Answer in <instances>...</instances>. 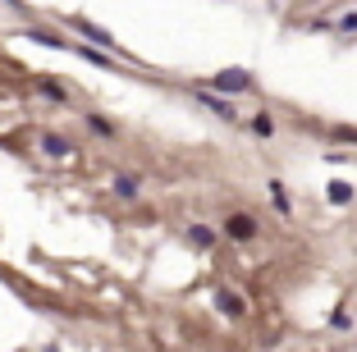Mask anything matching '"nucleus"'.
I'll return each mask as SVG.
<instances>
[{
	"instance_id": "14",
	"label": "nucleus",
	"mask_w": 357,
	"mask_h": 352,
	"mask_svg": "<svg viewBox=\"0 0 357 352\" xmlns=\"http://www.w3.org/2000/svg\"><path fill=\"white\" fill-rule=\"evenodd\" d=\"M78 55H83V60H92V64H110V55H105L101 46H96V51H92V46H83V51H78Z\"/></svg>"
},
{
	"instance_id": "9",
	"label": "nucleus",
	"mask_w": 357,
	"mask_h": 352,
	"mask_svg": "<svg viewBox=\"0 0 357 352\" xmlns=\"http://www.w3.org/2000/svg\"><path fill=\"white\" fill-rule=\"evenodd\" d=\"M87 128H92L96 137H115V124H110L105 114H87Z\"/></svg>"
},
{
	"instance_id": "11",
	"label": "nucleus",
	"mask_w": 357,
	"mask_h": 352,
	"mask_svg": "<svg viewBox=\"0 0 357 352\" xmlns=\"http://www.w3.org/2000/svg\"><path fill=\"white\" fill-rule=\"evenodd\" d=\"M197 96H202V105H211L215 114H225V119H234V105H225L220 96H206V92H197Z\"/></svg>"
},
{
	"instance_id": "16",
	"label": "nucleus",
	"mask_w": 357,
	"mask_h": 352,
	"mask_svg": "<svg viewBox=\"0 0 357 352\" xmlns=\"http://www.w3.org/2000/svg\"><path fill=\"white\" fill-rule=\"evenodd\" d=\"M339 28H344V32H357V14H344V19H339Z\"/></svg>"
},
{
	"instance_id": "12",
	"label": "nucleus",
	"mask_w": 357,
	"mask_h": 352,
	"mask_svg": "<svg viewBox=\"0 0 357 352\" xmlns=\"http://www.w3.org/2000/svg\"><path fill=\"white\" fill-rule=\"evenodd\" d=\"M252 133H257V137H271V133H275L271 114H257V119H252Z\"/></svg>"
},
{
	"instance_id": "1",
	"label": "nucleus",
	"mask_w": 357,
	"mask_h": 352,
	"mask_svg": "<svg viewBox=\"0 0 357 352\" xmlns=\"http://www.w3.org/2000/svg\"><path fill=\"white\" fill-rule=\"evenodd\" d=\"M211 87H220V92H248L252 87V73L248 69H220L211 78Z\"/></svg>"
},
{
	"instance_id": "3",
	"label": "nucleus",
	"mask_w": 357,
	"mask_h": 352,
	"mask_svg": "<svg viewBox=\"0 0 357 352\" xmlns=\"http://www.w3.org/2000/svg\"><path fill=\"white\" fill-rule=\"evenodd\" d=\"M215 311H220V316H243L248 302H243L234 289H215Z\"/></svg>"
},
{
	"instance_id": "8",
	"label": "nucleus",
	"mask_w": 357,
	"mask_h": 352,
	"mask_svg": "<svg viewBox=\"0 0 357 352\" xmlns=\"http://www.w3.org/2000/svg\"><path fill=\"white\" fill-rule=\"evenodd\" d=\"M188 243H192V247H202V252H206V247H215V234H211L206 224H192V229H188Z\"/></svg>"
},
{
	"instance_id": "13",
	"label": "nucleus",
	"mask_w": 357,
	"mask_h": 352,
	"mask_svg": "<svg viewBox=\"0 0 357 352\" xmlns=\"http://www.w3.org/2000/svg\"><path fill=\"white\" fill-rule=\"evenodd\" d=\"M271 197H275V211L289 215V192H284V183H271Z\"/></svg>"
},
{
	"instance_id": "15",
	"label": "nucleus",
	"mask_w": 357,
	"mask_h": 352,
	"mask_svg": "<svg viewBox=\"0 0 357 352\" xmlns=\"http://www.w3.org/2000/svg\"><path fill=\"white\" fill-rule=\"evenodd\" d=\"M330 325H335V330H353V316H348V311H335V316H330Z\"/></svg>"
},
{
	"instance_id": "4",
	"label": "nucleus",
	"mask_w": 357,
	"mask_h": 352,
	"mask_svg": "<svg viewBox=\"0 0 357 352\" xmlns=\"http://www.w3.org/2000/svg\"><path fill=\"white\" fill-rule=\"evenodd\" d=\"M42 151L55 155V160H64V155H74V142H69V137H60V133H42Z\"/></svg>"
},
{
	"instance_id": "5",
	"label": "nucleus",
	"mask_w": 357,
	"mask_h": 352,
	"mask_svg": "<svg viewBox=\"0 0 357 352\" xmlns=\"http://www.w3.org/2000/svg\"><path fill=\"white\" fill-rule=\"evenodd\" d=\"M74 28L83 32V37H87L92 46H101V51H110V46H115V37H110L105 28H96V23H74Z\"/></svg>"
},
{
	"instance_id": "2",
	"label": "nucleus",
	"mask_w": 357,
	"mask_h": 352,
	"mask_svg": "<svg viewBox=\"0 0 357 352\" xmlns=\"http://www.w3.org/2000/svg\"><path fill=\"white\" fill-rule=\"evenodd\" d=\"M225 234H229L234 243H252L257 238V220L252 215H229L225 220Z\"/></svg>"
},
{
	"instance_id": "6",
	"label": "nucleus",
	"mask_w": 357,
	"mask_h": 352,
	"mask_svg": "<svg viewBox=\"0 0 357 352\" xmlns=\"http://www.w3.org/2000/svg\"><path fill=\"white\" fill-rule=\"evenodd\" d=\"M110 188H115V197L133 201V197H137V188H142V183H137L133 174H115V183H110Z\"/></svg>"
},
{
	"instance_id": "10",
	"label": "nucleus",
	"mask_w": 357,
	"mask_h": 352,
	"mask_svg": "<svg viewBox=\"0 0 357 352\" xmlns=\"http://www.w3.org/2000/svg\"><path fill=\"white\" fill-rule=\"evenodd\" d=\"M326 197H330V201H353V188H348L344 178H335V183L326 188Z\"/></svg>"
},
{
	"instance_id": "7",
	"label": "nucleus",
	"mask_w": 357,
	"mask_h": 352,
	"mask_svg": "<svg viewBox=\"0 0 357 352\" xmlns=\"http://www.w3.org/2000/svg\"><path fill=\"white\" fill-rule=\"evenodd\" d=\"M37 92H42L46 101H55V105H64V101H69V96H64V87L55 83V78H37Z\"/></svg>"
}]
</instances>
